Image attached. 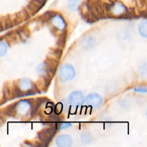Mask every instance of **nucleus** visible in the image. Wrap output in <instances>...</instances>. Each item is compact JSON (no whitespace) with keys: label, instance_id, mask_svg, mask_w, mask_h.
Returning a JSON list of instances; mask_svg holds the SVG:
<instances>
[{"label":"nucleus","instance_id":"1","mask_svg":"<svg viewBox=\"0 0 147 147\" xmlns=\"http://www.w3.org/2000/svg\"><path fill=\"white\" fill-rule=\"evenodd\" d=\"M76 76L75 69L71 65L65 64L60 67L59 70V78L61 81H70Z\"/></svg>","mask_w":147,"mask_h":147},{"label":"nucleus","instance_id":"2","mask_svg":"<svg viewBox=\"0 0 147 147\" xmlns=\"http://www.w3.org/2000/svg\"><path fill=\"white\" fill-rule=\"evenodd\" d=\"M59 128H60V126H58V124H54L50 129H45L43 131L40 132L38 134V138L42 142L49 143L50 141H51L52 138L56 134L57 131L58 130Z\"/></svg>","mask_w":147,"mask_h":147},{"label":"nucleus","instance_id":"3","mask_svg":"<svg viewBox=\"0 0 147 147\" xmlns=\"http://www.w3.org/2000/svg\"><path fill=\"white\" fill-rule=\"evenodd\" d=\"M110 11L113 16H116V17L118 16L124 17V16L127 15L128 13V10L126 6L120 1H115V2L112 3Z\"/></svg>","mask_w":147,"mask_h":147},{"label":"nucleus","instance_id":"4","mask_svg":"<svg viewBox=\"0 0 147 147\" xmlns=\"http://www.w3.org/2000/svg\"><path fill=\"white\" fill-rule=\"evenodd\" d=\"M69 104L74 108H78L83 105L84 102L83 93L80 91L73 92L70 95L68 98Z\"/></svg>","mask_w":147,"mask_h":147},{"label":"nucleus","instance_id":"5","mask_svg":"<svg viewBox=\"0 0 147 147\" xmlns=\"http://www.w3.org/2000/svg\"><path fill=\"white\" fill-rule=\"evenodd\" d=\"M18 88L22 93H27V95L34 94V93H33V90H34V83L27 78H24L20 80L18 84Z\"/></svg>","mask_w":147,"mask_h":147},{"label":"nucleus","instance_id":"6","mask_svg":"<svg viewBox=\"0 0 147 147\" xmlns=\"http://www.w3.org/2000/svg\"><path fill=\"white\" fill-rule=\"evenodd\" d=\"M85 102L88 106L98 108L102 104L103 98L100 95L97 94V93H90L86 97Z\"/></svg>","mask_w":147,"mask_h":147},{"label":"nucleus","instance_id":"7","mask_svg":"<svg viewBox=\"0 0 147 147\" xmlns=\"http://www.w3.org/2000/svg\"><path fill=\"white\" fill-rule=\"evenodd\" d=\"M31 102L30 100H22L15 103V114L19 116H24L28 113L31 108Z\"/></svg>","mask_w":147,"mask_h":147},{"label":"nucleus","instance_id":"8","mask_svg":"<svg viewBox=\"0 0 147 147\" xmlns=\"http://www.w3.org/2000/svg\"><path fill=\"white\" fill-rule=\"evenodd\" d=\"M55 143L57 146L60 147H70L73 144V140L70 136L63 134L56 138Z\"/></svg>","mask_w":147,"mask_h":147},{"label":"nucleus","instance_id":"9","mask_svg":"<svg viewBox=\"0 0 147 147\" xmlns=\"http://www.w3.org/2000/svg\"><path fill=\"white\" fill-rule=\"evenodd\" d=\"M51 20L52 24H53V26L55 28L58 29L60 30H63L65 29L66 23L62 16L59 15V14L53 15L51 17V20Z\"/></svg>","mask_w":147,"mask_h":147},{"label":"nucleus","instance_id":"10","mask_svg":"<svg viewBox=\"0 0 147 147\" xmlns=\"http://www.w3.org/2000/svg\"><path fill=\"white\" fill-rule=\"evenodd\" d=\"M80 4H81V0H69L68 7L72 11H77Z\"/></svg>","mask_w":147,"mask_h":147},{"label":"nucleus","instance_id":"11","mask_svg":"<svg viewBox=\"0 0 147 147\" xmlns=\"http://www.w3.org/2000/svg\"><path fill=\"white\" fill-rule=\"evenodd\" d=\"M139 33L142 36L146 38L147 36V23L146 20L142 22L139 26Z\"/></svg>","mask_w":147,"mask_h":147},{"label":"nucleus","instance_id":"12","mask_svg":"<svg viewBox=\"0 0 147 147\" xmlns=\"http://www.w3.org/2000/svg\"><path fill=\"white\" fill-rule=\"evenodd\" d=\"M92 141V136L90 134L88 133H83L81 136V142L83 144H89Z\"/></svg>","mask_w":147,"mask_h":147},{"label":"nucleus","instance_id":"13","mask_svg":"<svg viewBox=\"0 0 147 147\" xmlns=\"http://www.w3.org/2000/svg\"><path fill=\"white\" fill-rule=\"evenodd\" d=\"M7 51V44L4 41L0 40V57H2L6 54Z\"/></svg>","mask_w":147,"mask_h":147},{"label":"nucleus","instance_id":"14","mask_svg":"<svg viewBox=\"0 0 147 147\" xmlns=\"http://www.w3.org/2000/svg\"><path fill=\"white\" fill-rule=\"evenodd\" d=\"M134 90L136 92H142V93H146V88L142 87V88H135Z\"/></svg>","mask_w":147,"mask_h":147},{"label":"nucleus","instance_id":"15","mask_svg":"<svg viewBox=\"0 0 147 147\" xmlns=\"http://www.w3.org/2000/svg\"><path fill=\"white\" fill-rule=\"evenodd\" d=\"M70 126H71V123H62V124H60V129H67V128L70 127Z\"/></svg>","mask_w":147,"mask_h":147},{"label":"nucleus","instance_id":"16","mask_svg":"<svg viewBox=\"0 0 147 147\" xmlns=\"http://www.w3.org/2000/svg\"><path fill=\"white\" fill-rule=\"evenodd\" d=\"M4 123V119H3V118L0 116V126H1V125H2Z\"/></svg>","mask_w":147,"mask_h":147}]
</instances>
